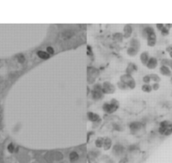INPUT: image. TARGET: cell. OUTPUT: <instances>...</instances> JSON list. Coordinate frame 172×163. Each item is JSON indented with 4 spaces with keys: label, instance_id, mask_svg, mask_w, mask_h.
I'll list each match as a JSON object with an SVG mask.
<instances>
[{
    "label": "cell",
    "instance_id": "6da1fadb",
    "mask_svg": "<svg viewBox=\"0 0 172 163\" xmlns=\"http://www.w3.org/2000/svg\"><path fill=\"white\" fill-rule=\"evenodd\" d=\"M159 133L163 136H169L172 134V122L169 120H163L159 123Z\"/></svg>",
    "mask_w": 172,
    "mask_h": 163
},
{
    "label": "cell",
    "instance_id": "7a4b0ae2",
    "mask_svg": "<svg viewBox=\"0 0 172 163\" xmlns=\"http://www.w3.org/2000/svg\"><path fill=\"white\" fill-rule=\"evenodd\" d=\"M118 108H119V102L117 99H111L110 102L103 103L102 105L103 111L108 114L113 113Z\"/></svg>",
    "mask_w": 172,
    "mask_h": 163
},
{
    "label": "cell",
    "instance_id": "3957f363",
    "mask_svg": "<svg viewBox=\"0 0 172 163\" xmlns=\"http://www.w3.org/2000/svg\"><path fill=\"white\" fill-rule=\"evenodd\" d=\"M104 93L102 91V85L100 84H94L93 86V89L91 91V97L92 99L98 101L101 100L104 97Z\"/></svg>",
    "mask_w": 172,
    "mask_h": 163
},
{
    "label": "cell",
    "instance_id": "277c9868",
    "mask_svg": "<svg viewBox=\"0 0 172 163\" xmlns=\"http://www.w3.org/2000/svg\"><path fill=\"white\" fill-rule=\"evenodd\" d=\"M121 81L127 85L128 88L133 90L136 87V81L133 79V77L131 75L125 74L121 76Z\"/></svg>",
    "mask_w": 172,
    "mask_h": 163
},
{
    "label": "cell",
    "instance_id": "5b68a950",
    "mask_svg": "<svg viewBox=\"0 0 172 163\" xmlns=\"http://www.w3.org/2000/svg\"><path fill=\"white\" fill-rule=\"evenodd\" d=\"M76 36L75 34V31L73 30H70V29H68V30H63L61 34V38L63 40V42H72V40H73Z\"/></svg>",
    "mask_w": 172,
    "mask_h": 163
},
{
    "label": "cell",
    "instance_id": "8992f818",
    "mask_svg": "<svg viewBox=\"0 0 172 163\" xmlns=\"http://www.w3.org/2000/svg\"><path fill=\"white\" fill-rule=\"evenodd\" d=\"M102 91L104 94H113L116 91V87L109 81H105L102 84Z\"/></svg>",
    "mask_w": 172,
    "mask_h": 163
},
{
    "label": "cell",
    "instance_id": "52a82bcc",
    "mask_svg": "<svg viewBox=\"0 0 172 163\" xmlns=\"http://www.w3.org/2000/svg\"><path fill=\"white\" fill-rule=\"evenodd\" d=\"M87 75H88V81L92 83L97 78L98 75H99V70L94 67H89L88 70H87Z\"/></svg>",
    "mask_w": 172,
    "mask_h": 163
},
{
    "label": "cell",
    "instance_id": "ba28073f",
    "mask_svg": "<svg viewBox=\"0 0 172 163\" xmlns=\"http://www.w3.org/2000/svg\"><path fill=\"white\" fill-rule=\"evenodd\" d=\"M125 152V148L121 144H115L112 148V153L116 156H122Z\"/></svg>",
    "mask_w": 172,
    "mask_h": 163
},
{
    "label": "cell",
    "instance_id": "9c48e42d",
    "mask_svg": "<svg viewBox=\"0 0 172 163\" xmlns=\"http://www.w3.org/2000/svg\"><path fill=\"white\" fill-rule=\"evenodd\" d=\"M142 128H143V125L140 122L138 121H134L130 123V124H129V129H130L131 132L133 134H137L139 133V131L142 129Z\"/></svg>",
    "mask_w": 172,
    "mask_h": 163
},
{
    "label": "cell",
    "instance_id": "30bf717a",
    "mask_svg": "<svg viewBox=\"0 0 172 163\" xmlns=\"http://www.w3.org/2000/svg\"><path fill=\"white\" fill-rule=\"evenodd\" d=\"M147 44L149 47H154L157 42V36L155 32L149 34L147 37Z\"/></svg>",
    "mask_w": 172,
    "mask_h": 163
},
{
    "label": "cell",
    "instance_id": "8fae6325",
    "mask_svg": "<svg viewBox=\"0 0 172 163\" xmlns=\"http://www.w3.org/2000/svg\"><path fill=\"white\" fill-rule=\"evenodd\" d=\"M158 64L159 61L155 57H150L149 61H148L147 64H146V66H147V68L149 69H154L157 68Z\"/></svg>",
    "mask_w": 172,
    "mask_h": 163
},
{
    "label": "cell",
    "instance_id": "7c38bea8",
    "mask_svg": "<svg viewBox=\"0 0 172 163\" xmlns=\"http://www.w3.org/2000/svg\"><path fill=\"white\" fill-rule=\"evenodd\" d=\"M159 73L163 76H166V77H170L172 76V71L171 69H169V67L164 66V65H161L159 68Z\"/></svg>",
    "mask_w": 172,
    "mask_h": 163
},
{
    "label": "cell",
    "instance_id": "4fadbf2b",
    "mask_svg": "<svg viewBox=\"0 0 172 163\" xmlns=\"http://www.w3.org/2000/svg\"><path fill=\"white\" fill-rule=\"evenodd\" d=\"M133 29L132 27V25H124V28H123V36H124V38H129L132 36V34H133Z\"/></svg>",
    "mask_w": 172,
    "mask_h": 163
},
{
    "label": "cell",
    "instance_id": "5bb4252c",
    "mask_svg": "<svg viewBox=\"0 0 172 163\" xmlns=\"http://www.w3.org/2000/svg\"><path fill=\"white\" fill-rule=\"evenodd\" d=\"M154 32H155V30H154V29L152 26H146V27H144L142 30L141 34L142 36H143V38L147 39L148 36H149V34L154 33Z\"/></svg>",
    "mask_w": 172,
    "mask_h": 163
},
{
    "label": "cell",
    "instance_id": "9a60e30c",
    "mask_svg": "<svg viewBox=\"0 0 172 163\" xmlns=\"http://www.w3.org/2000/svg\"><path fill=\"white\" fill-rule=\"evenodd\" d=\"M87 117H88V119L89 121L92 122V123H99L100 121V116L97 113H93V112H89L87 113Z\"/></svg>",
    "mask_w": 172,
    "mask_h": 163
},
{
    "label": "cell",
    "instance_id": "2e32d148",
    "mask_svg": "<svg viewBox=\"0 0 172 163\" xmlns=\"http://www.w3.org/2000/svg\"><path fill=\"white\" fill-rule=\"evenodd\" d=\"M68 157H69V160L71 162L74 163L79 160V154H78V152L76 151V150H72V151L69 153Z\"/></svg>",
    "mask_w": 172,
    "mask_h": 163
},
{
    "label": "cell",
    "instance_id": "e0dca14e",
    "mask_svg": "<svg viewBox=\"0 0 172 163\" xmlns=\"http://www.w3.org/2000/svg\"><path fill=\"white\" fill-rule=\"evenodd\" d=\"M137 69H138V67L135 64H133V63H130V64H128V67H127V69H126V74H128V75H133V73L136 72Z\"/></svg>",
    "mask_w": 172,
    "mask_h": 163
},
{
    "label": "cell",
    "instance_id": "ac0fdd59",
    "mask_svg": "<svg viewBox=\"0 0 172 163\" xmlns=\"http://www.w3.org/2000/svg\"><path fill=\"white\" fill-rule=\"evenodd\" d=\"M149 54L148 52H143V53L140 54V61H141V63L144 65H146L148 63V61L149 59Z\"/></svg>",
    "mask_w": 172,
    "mask_h": 163
},
{
    "label": "cell",
    "instance_id": "d6986e66",
    "mask_svg": "<svg viewBox=\"0 0 172 163\" xmlns=\"http://www.w3.org/2000/svg\"><path fill=\"white\" fill-rule=\"evenodd\" d=\"M37 56L39 57L40 58H42L43 60H47L51 58V55H49L48 53L46 52V51H43V50H39L37 53H36Z\"/></svg>",
    "mask_w": 172,
    "mask_h": 163
},
{
    "label": "cell",
    "instance_id": "ffe728a7",
    "mask_svg": "<svg viewBox=\"0 0 172 163\" xmlns=\"http://www.w3.org/2000/svg\"><path fill=\"white\" fill-rule=\"evenodd\" d=\"M112 146V140L111 139H110L109 137H106V139H104V145H103V147H104V150H110Z\"/></svg>",
    "mask_w": 172,
    "mask_h": 163
},
{
    "label": "cell",
    "instance_id": "44dd1931",
    "mask_svg": "<svg viewBox=\"0 0 172 163\" xmlns=\"http://www.w3.org/2000/svg\"><path fill=\"white\" fill-rule=\"evenodd\" d=\"M124 39V36H123V34L121 33V32H116V33L113 34V40L116 42H122Z\"/></svg>",
    "mask_w": 172,
    "mask_h": 163
},
{
    "label": "cell",
    "instance_id": "7402d4cb",
    "mask_svg": "<svg viewBox=\"0 0 172 163\" xmlns=\"http://www.w3.org/2000/svg\"><path fill=\"white\" fill-rule=\"evenodd\" d=\"M130 47L135 48V49H139V47H141L140 42L137 38H133L130 41Z\"/></svg>",
    "mask_w": 172,
    "mask_h": 163
},
{
    "label": "cell",
    "instance_id": "603a6c76",
    "mask_svg": "<svg viewBox=\"0 0 172 163\" xmlns=\"http://www.w3.org/2000/svg\"><path fill=\"white\" fill-rule=\"evenodd\" d=\"M161 65L169 67L172 71V59H170V58H163V59H161Z\"/></svg>",
    "mask_w": 172,
    "mask_h": 163
},
{
    "label": "cell",
    "instance_id": "cb8c5ba5",
    "mask_svg": "<svg viewBox=\"0 0 172 163\" xmlns=\"http://www.w3.org/2000/svg\"><path fill=\"white\" fill-rule=\"evenodd\" d=\"M139 53V50L135 49V48H133V47H129L127 50V53H128V55H129L130 57H135V56L138 54Z\"/></svg>",
    "mask_w": 172,
    "mask_h": 163
},
{
    "label": "cell",
    "instance_id": "d4e9b609",
    "mask_svg": "<svg viewBox=\"0 0 172 163\" xmlns=\"http://www.w3.org/2000/svg\"><path fill=\"white\" fill-rule=\"evenodd\" d=\"M149 76L151 81H153L154 83H159L161 81L160 76H159L157 74H151V75H149Z\"/></svg>",
    "mask_w": 172,
    "mask_h": 163
},
{
    "label": "cell",
    "instance_id": "484cf974",
    "mask_svg": "<svg viewBox=\"0 0 172 163\" xmlns=\"http://www.w3.org/2000/svg\"><path fill=\"white\" fill-rule=\"evenodd\" d=\"M142 91L145 92V93H150L153 91L152 86L150 84H144L142 86Z\"/></svg>",
    "mask_w": 172,
    "mask_h": 163
},
{
    "label": "cell",
    "instance_id": "4316f807",
    "mask_svg": "<svg viewBox=\"0 0 172 163\" xmlns=\"http://www.w3.org/2000/svg\"><path fill=\"white\" fill-rule=\"evenodd\" d=\"M94 145H95V146L97 147V148H102L103 145H104V139L103 138H98L95 139L94 141Z\"/></svg>",
    "mask_w": 172,
    "mask_h": 163
},
{
    "label": "cell",
    "instance_id": "83f0119b",
    "mask_svg": "<svg viewBox=\"0 0 172 163\" xmlns=\"http://www.w3.org/2000/svg\"><path fill=\"white\" fill-rule=\"evenodd\" d=\"M46 52H47L49 55H53L54 53H55V50H54L53 47H52V46H48V47H47V48H46Z\"/></svg>",
    "mask_w": 172,
    "mask_h": 163
},
{
    "label": "cell",
    "instance_id": "f1b7e54d",
    "mask_svg": "<svg viewBox=\"0 0 172 163\" xmlns=\"http://www.w3.org/2000/svg\"><path fill=\"white\" fill-rule=\"evenodd\" d=\"M117 86H118V88H119L120 90H122V91H125V90L128 89L127 85L123 83V82H122V81H119V82L117 83Z\"/></svg>",
    "mask_w": 172,
    "mask_h": 163
},
{
    "label": "cell",
    "instance_id": "f546056e",
    "mask_svg": "<svg viewBox=\"0 0 172 163\" xmlns=\"http://www.w3.org/2000/svg\"><path fill=\"white\" fill-rule=\"evenodd\" d=\"M160 33L162 34V36H168V35L169 34V30L166 27V26H165V25H164V28L160 30Z\"/></svg>",
    "mask_w": 172,
    "mask_h": 163
},
{
    "label": "cell",
    "instance_id": "4dcf8cb0",
    "mask_svg": "<svg viewBox=\"0 0 172 163\" xmlns=\"http://www.w3.org/2000/svg\"><path fill=\"white\" fill-rule=\"evenodd\" d=\"M16 58L17 59H18V62H19L20 64H24L25 62V58L23 54H19V55H17Z\"/></svg>",
    "mask_w": 172,
    "mask_h": 163
},
{
    "label": "cell",
    "instance_id": "1f68e13d",
    "mask_svg": "<svg viewBox=\"0 0 172 163\" xmlns=\"http://www.w3.org/2000/svg\"><path fill=\"white\" fill-rule=\"evenodd\" d=\"M143 81L144 84H149L151 82V79H150L149 75H144L143 77Z\"/></svg>",
    "mask_w": 172,
    "mask_h": 163
},
{
    "label": "cell",
    "instance_id": "d6a6232c",
    "mask_svg": "<svg viewBox=\"0 0 172 163\" xmlns=\"http://www.w3.org/2000/svg\"><path fill=\"white\" fill-rule=\"evenodd\" d=\"M166 52L168 53V54H169L170 59H172V45H169V46L167 47Z\"/></svg>",
    "mask_w": 172,
    "mask_h": 163
},
{
    "label": "cell",
    "instance_id": "836d02e7",
    "mask_svg": "<svg viewBox=\"0 0 172 163\" xmlns=\"http://www.w3.org/2000/svg\"><path fill=\"white\" fill-rule=\"evenodd\" d=\"M8 150L9 153H13L14 151V145L13 143H10V144L8 145Z\"/></svg>",
    "mask_w": 172,
    "mask_h": 163
},
{
    "label": "cell",
    "instance_id": "e575fe53",
    "mask_svg": "<svg viewBox=\"0 0 172 163\" xmlns=\"http://www.w3.org/2000/svg\"><path fill=\"white\" fill-rule=\"evenodd\" d=\"M159 87H160L159 83H153L152 85L153 91H158L159 89Z\"/></svg>",
    "mask_w": 172,
    "mask_h": 163
},
{
    "label": "cell",
    "instance_id": "d590c367",
    "mask_svg": "<svg viewBox=\"0 0 172 163\" xmlns=\"http://www.w3.org/2000/svg\"><path fill=\"white\" fill-rule=\"evenodd\" d=\"M113 128L116 130H117V131H122V126H121V125H119V124H114Z\"/></svg>",
    "mask_w": 172,
    "mask_h": 163
},
{
    "label": "cell",
    "instance_id": "8d00e7d4",
    "mask_svg": "<svg viewBox=\"0 0 172 163\" xmlns=\"http://www.w3.org/2000/svg\"><path fill=\"white\" fill-rule=\"evenodd\" d=\"M164 24H157V25H156V27H157V29H158L159 31L164 28Z\"/></svg>",
    "mask_w": 172,
    "mask_h": 163
},
{
    "label": "cell",
    "instance_id": "74e56055",
    "mask_svg": "<svg viewBox=\"0 0 172 163\" xmlns=\"http://www.w3.org/2000/svg\"><path fill=\"white\" fill-rule=\"evenodd\" d=\"M2 113H3V111L0 108V124H1V122H2V118H3V117H2Z\"/></svg>",
    "mask_w": 172,
    "mask_h": 163
}]
</instances>
